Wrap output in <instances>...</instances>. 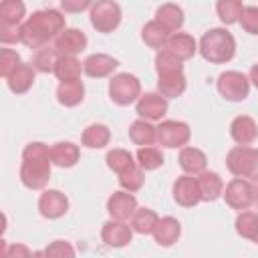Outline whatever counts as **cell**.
I'll return each mask as SVG.
<instances>
[{
  "label": "cell",
  "instance_id": "1",
  "mask_svg": "<svg viewBox=\"0 0 258 258\" xmlns=\"http://www.w3.org/2000/svg\"><path fill=\"white\" fill-rule=\"evenodd\" d=\"M62 30H64V16L58 10L54 8L38 10L32 16H28V20L22 24V44L40 50L48 40L52 38L56 40Z\"/></svg>",
  "mask_w": 258,
  "mask_h": 258
},
{
  "label": "cell",
  "instance_id": "2",
  "mask_svg": "<svg viewBox=\"0 0 258 258\" xmlns=\"http://www.w3.org/2000/svg\"><path fill=\"white\" fill-rule=\"evenodd\" d=\"M50 149L40 143H28L22 151L20 181L28 189H42L50 179Z\"/></svg>",
  "mask_w": 258,
  "mask_h": 258
},
{
  "label": "cell",
  "instance_id": "3",
  "mask_svg": "<svg viewBox=\"0 0 258 258\" xmlns=\"http://www.w3.org/2000/svg\"><path fill=\"white\" fill-rule=\"evenodd\" d=\"M198 50L206 60L214 64H222L232 60L236 52V40L232 32H228L226 28H212L202 36Z\"/></svg>",
  "mask_w": 258,
  "mask_h": 258
},
{
  "label": "cell",
  "instance_id": "4",
  "mask_svg": "<svg viewBox=\"0 0 258 258\" xmlns=\"http://www.w3.org/2000/svg\"><path fill=\"white\" fill-rule=\"evenodd\" d=\"M226 165L232 175L258 181V149L254 147H234L226 157Z\"/></svg>",
  "mask_w": 258,
  "mask_h": 258
},
{
  "label": "cell",
  "instance_id": "5",
  "mask_svg": "<svg viewBox=\"0 0 258 258\" xmlns=\"http://www.w3.org/2000/svg\"><path fill=\"white\" fill-rule=\"evenodd\" d=\"M109 97L113 103L125 107V105H131L135 101H139L141 97V83L135 75H129V73H119L111 79L109 83Z\"/></svg>",
  "mask_w": 258,
  "mask_h": 258
},
{
  "label": "cell",
  "instance_id": "6",
  "mask_svg": "<svg viewBox=\"0 0 258 258\" xmlns=\"http://www.w3.org/2000/svg\"><path fill=\"white\" fill-rule=\"evenodd\" d=\"M218 91L226 101H244L250 91V81L244 73L238 71H226L218 77Z\"/></svg>",
  "mask_w": 258,
  "mask_h": 258
},
{
  "label": "cell",
  "instance_id": "7",
  "mask_svg": "<svg viewBox=\"0 0 258 258\" xmlns=\"http://www.w3.org/2000/svg\"><path fill=\"white\" fill-rule=\"evenodd\" d=\"M121 22V8L113 0H103L91 6V24L99 32H113Z\"/></svg>",
  "mask_w": 258,
  "mask_h": 258
},
{
  "label": "cell",
  "instance_id": "8",
  "mask_svg": "<svg viewBox=\"0 0 258 258\" xmlns=\"http://www.w3.org/2000/svg\"><path fill=\"white\" fill-rule=\"evenodd\" d=\"M226 204L234 210H248L252 204H254V187L248 179H242V177H236L232 179L228 185H226V191L222 194Z\"/></svg>",
  "mask_w": 258,
  "mask_h": 258
},
{
  "label": "cell",
  "instance_id": "9",
  "mask_svg": "<svg viewBox=\"0 0 258 258\" xmlns=\"http://www.w3.org/2000/svg\"><path fill=\"white\" fill-rule=\"evenodd\" d=\"M189 135H191L189 125L183 123V121H163L157 127L159 145L169 147V149H173V147H181L183 149V145L189 141Z\"/></svg>",
  "mask_w": 258,
  "mask_h": 258
},
{
  "label": "cell",
  "instance_id": "10",
  "mask_svg": "<svg viewBox=\"0 0 258 258\" xmlns=\"http://www.w3.org/2000/svg\"><path fill=\"white\" fill-rule=\"evenodd\" d=\"M173 200L183 206V208H194L198 202H202L200 196V185H198V177L191 175H179L173 181Z\"/></svg>",
  "mask_w": 258,
  "mask_h": 258
},
{
  "label": "cell",
  "instance_id": "11",
  "mask_svg": "<svg viewBox=\"0 0 258 258\" xmlns=\"http://www.w3.org/2000/svg\"><path fill=\"white\" fill-rule=\"evenodd\" d=\"M87 48V36L79 28H64L54 40V50L58 56H75Z\"/></svg>",
  "mask_w": 258,
  "mask_h": 258
},
{
  "label": "cell",
  "instance_id": "12",
  "mask_svg": "<svg viewBox=\"0 0 258 258\" xmlns=\"http://www.w3.org/2000/svg\"><path fill=\"white\" fill-rule=\"evenodd\" d=\"M135 109L143 121H157L167 113V99L159 93H145L139 97Z\"/></svg>",
  "mask_w": 258,
  "mask_h": 258
},
{
  "label": "cell",
  "instance_id": "13",
  "mask_svg": "<svg viewBox=\"0 0 258 258\" xmlns=\"http://www.w3.org/2000/svg\"><path fill=\"white\" fill-rule=\"evenodd\" d=\"M38 210L44 218L48 220H56L60 216L67 214L69 210V200L62 191L58 189H46L40 194V200H38Z\"/></svg>",
  "mask_w": 258,
  "mask_h": 258
},
{
  "label": "cell",
  "instance_id": "14",
  "mask_svg": "<svg viewBox=\"0 0 258 258\" xmlns=\"http://www.w3.org/2000/svg\"><path fill=\"white\" fill-rule=\"evenodd\" d=\"M107 212L111 214L113 220L125 222L129 218H133V214L137 212V200L129 191H115L107 200Z\"/></svg>",
  "mask_w": 258,
  "mask_h": 258
},
{
  "label": "cell",
  "instance_id": "15",
  "mask_svg": "<svg viewBox=\"0 0 258 258\" xmlns=\"http://www.w3.org/2000/svg\"><path fill=\"white\" fill-rule=\"evenodd\" d=\"M101 238L107 246L111 248H123L131 242L133 238V230L129 224L125 222H119V220H109L103 224V230H101Z\"/></svg>",
  "mask_w": 258,
  "mask_h": 258
},
{
  "label": "cell",
  "instance_id": "16",
  "mask_svg": "<svg viewBox=\"0 0 258 258\" xmlns=\"http://www.w3.org/2000/svg\"><path fill=\"white\" fill-rule=\"evenodd\" d=\"M230 135H232V139H234L240 147H248V145L256 139L258 127H256V123H254L252 117L240 115V117H236V119L232 121V125H230Z\"/></svg>",
  "mask_w": 258,
  "mask_h": 258
},
{
  "label": "cell",
  "instance_id": "17",
  "mask_svg": "<svg viewBox=\"0 0 258 258\" xmlns=\"http://www.w3.org/2000/svg\"><path fill=\"white\" fill-rule=\"evenodd\" d=\"M165 50L171 52L173 56H177L179 60H187L196 54L198 50V42L191 34H185V32H175L169 36L167 44H165Z\"/></svg>",
  "mask_w": 258,
  "mask_h": 258
},
{
  "label": "cell",
  "instance_id": "18",
  "mask_svg": "<svg viewBox=\"0 0 258 258\" xmlns=\"http://www.w3.org/2000/svg\"><path fill=\"white\" fill-rule=\"evenodd\" d=\"M117 67H119V62H117L113 56H109V54H101V52L87 56V60L83 62V71H85L89 77H93V79L109 77Z\"/></svg>",
  "mask_w": 258,
  "mask_h": 258
},
{
  "label": "cell",
  "instance_id": "19",
  "mask_svg": "<svg viewBox=\"0 0 258 258\" xmlns=\"http://www.w3.org/2000/svg\"><path fill=\"white\" fill-rule=\"evenodd\" d=\"M179 167L187 173V175H200L206 171L208 159L204 155V151H200L198 147H183L179 151Z\"/></svg>",
  "mask_w": 258,
  "mask_h": 258
},
{
  "label": "cell",
  "instance_id": "20",
  "mask_svg": "<svg viewBox=\"0 0 258 258\" xmlns=\"http://www.w3.org/2000/svg\"><path fill=\"white\" fill-rule=\"evenodd\" d=\"M157 89H159V95L165 97V99L179 97V95L185 91V77H183V71L157 75Z\"/></svg>",
  "mask_w": 258,
  "mask_h": 258
},
{
  "label": "cell",
  "instance_id": "21",
  "mask_svg": "<svg viewBox=\"0 0 258 258\" xmlns=\"http://www.w3.org/2000/svg\"><path fill=\"white\" fill-rule=\"evenodd\" d=\"M198 185H200V196L202 202H214L222 196L224 191V181L216 171H204L198 175Z\"/></svg>",
  "mask_w": 258,
  "mask_h": 258
},
{
  "label": "cell",
  "instance_id": "22",
  "mask_svg": "<svg viewBox=\"0 0 258 258\" xmlns=\"http://www.w3.org/2000/svg\"><path fill=\"white\" fill-rule=\"evenodd\" d=\"M79 147L71 141H58L50 147V161L58 167H73L79 161Z\"/></svg>",
  "mask_w": 258,
  "mask_h": 258
},
{
  "label": "cell",
  "instance_id": "23",
  "mask_svg": "<svg viewBox=\"0 0 258 258\" xmlns=\"http://www.w3.org/2000/svg\"><path fill=\"white\" fill-rule=\"evenodd\" d=\"M179 234H181L179 222H177L175 218L167 216V218H161V220L157 222L155 232H153V238H155V242H157L159 246H171V244L177 242Z\"/></svg>",
  "mask_w": 258,
  "mask_h": 258
},
{
  "label": "cell",
  "instance_id": "24",
  "mask_svg": "<svg viewBox=\"0 0 258 258\" xmlns=\"http://www.w3.org/2000/svg\"><path fill=\"white\" fill-rule=\"evenodd\" d=\"M34 69H32V64H26V62H22L8 79H6V83H8V89L12 91V93H16V95H22V93H26L32 85H34Z\"/></svg>",
  "mask_w": 258,
  "mask_h": 258
},
{
  "label": "cell",
  "instance_id": "25",
  "mask_svg": "<svg viewBox=\"0 0 258 258\" xmlns=\"http://www.w3.org/2000/svg\"><path fill=\"white\" fill-rule=\"evenodd\" d=\"M155 20L169 32H175L183 24V10L177 4H163L155 12Z\"/></svg>",
  "mask_w": 258,
  "mask_h": 258
},
{
  "label": "cell",
  "instance_id": "26",
  "mask_svg": "<svg viewBox=\"0 0 258 258\" xmlns=\"http://www.w3.org/2000/svg\"><path fill=\"white\" fill-rule=\"evenodd\" d=\"M169 36H171V32L165 30L157 20L147 22V24L143 26V30H141V38H143V42H145L149 48H157V50H163V48H165Z\"/></svg>",
  "mask_w": 258,
  "mask_h": 258
},
{
  "label": "cell",
  "instance_id": "27",
  "mask_svg": "<svg viewBox=\"0 0 258 258\" xmlns=\"http://www.w3.org/2000/svg\"><path fill=\"white\" fill-rule=\"evenodd\" d=\"M129 139L135 145L149 147L153 141H157V127H153L149 121L139 119V121L131 123V127H129Z\"/></svg>",
  "mask_w": 258,
  "mask_h": 258
},
{
  "label": "cell",
  "instance_id": "28",
  "mask_svg": "<svg viewBox=\"0 0 258 258\" xmlns=\"http://www.w3.org/2000/svg\"><path fill=\"white\" fill-rule=\"evenodd\" d=\"M85 97V87L81 81H71V83H60L56 89V99L64 107H77Z\"/></svg>",
  "mask_w": 258,
  "mask_h": 258
},
{
  "label": "cell",
  "instance_id": "29",
  "mask_svg": "<svg viewBox=\"0 0 258 258\" xmlns=\"http://www.w3.org/2000/svg\"><path fill=\"white\" fill-rule=\"evenodd\" d=\"M109 139H111V131L103 123H93L83 131V145L89 149H101L109 143Z\"/></svg>",
  "mask_w": 258,
  "mask_h": 258
},
{
  "label": "cell",
  "instance_id": "30",
  "mask_svg": "<svg viewBox=\"0 0 258 258\" xmlns=\"http://www.w3.org/2000/svg\"><path fill=\"white\" fill-rule=\"evenodd\" d=\"M159 222V216L149 208H137V212L131 218V230L137 234H153L155 226Z\"/></svg>",
  "mask_w": 258,
  "mask_h": 258
},
{
  "label": "cell",
  "instance_id": "31",
  "mask_svg": "<svg viewBox=\"0 0 258 258\" xmlns=\"http://www.w3.org/2000/svg\"><path fill=\"white\" fill-rule=\"evenodd\" d=\"M81 62L75 56H58L54 75L60 83H71V81H81Z\"/></svg>",
  "mask_w": 258,
  "mask_h": 258
},
{
  "label": "cell",
  "instance_id": "32",
  "mask_svg": "<svg viewBox=\"0 0 258 258\" xmlns=\"http://www.w3.org/2000/svg\"><path fill=\"white\" fill-rule=\"evenodd\" d=\"M24 4L20 0H4L0 4V24L6 26H20V20L24 18Z\"/></svg>",
  "mask_w": 258,
  "mask_h": 258
},
{
  "label": "cell",
  "instance_id": "33",
  "mask_svg": "<svg viewBox=\"0 0 258 258\" xmlns=\"http://www.w3.org/2000/svg\"><path fill=\"white\" fill-rule=\"evenodd\" d=\"M105 161H107V167L113 169L117 175H121V173H125V171H129L131 167L137 165V163L133 161V155H131L127 149H111V151L107 153Z\"/></svg>",
  "mask_w": 258,
  "mask_h": 258
},
{
  "label": "cell",
  "instance_id": "34",
  "mask_svg": "<svg viewBox=\"0 0 258 258\" xmlns=\"http://www.w3.org/2000/svg\"><path fill=\"white\" fill-rule=\"evenodd\" d=\"M56 60H58V52H56L54 48L44 46V48H40V50L34 52L30 64H32V69H34L36 73H54Z\"/></svg>",
  "mask_w": 258,
  "mask_h": 258
},
{
  "label": "cell",
  "instance_id": "35",
  "mask_svg": "<svg viewBox=\"0 0 258 258\" xmlns=\"http://www.w3.org/2000/svg\"><path fill=\"white\" fill-rule=\"evenodd\" d=\"M216 10H218V16L224 24H234L240 20L244 4L240 0H220L216 4Z\"/></svg>",
  "mask_w": 258,
  "mask_h": 258
},
{
  "label": "cell",
  "instance_id": "36",
  "mask_svg": "<svg viewBox=\"0 0 258 258\" xmlns=\"http://www.w3.org/2000/svg\"><path fill=\"white\" fill-rule=\"evenodd\" d=\"M236 232L242 238L254 240L256 232H258V214L254 212H240L236 218Z\"/></svg>",
  "mask_w": 258,
  "mask_h": 258
},
{
  "label": "cell",
  "instance_id": "37",
  "mask_svg": "<svg viewBox=\"0 0 258 258\" xmlns=\"http://www.w3.org/2000/svg\"><path fill=\"white\" fill-rule=\"evenodd\" d=\"M137 163L145 171L157 169V167L163 165V155L155 147H139V151H137Z\"/></svg>",
  "mask_w": 258,
  "mask_h": 258
},
{
  "label": "cell",
  "instance_id": "38",
  "mask_svg": "<svg viewBox=\"0 0 258 258\" xmlns=\"http://www.w3.org/2000/svg\"><path fill=\"white\" fill-rule=\"evenodd\" d=\"M155 71H157V75H165V73H175V71H183V69H181V60L163 48L155 56Z\"/></svg>",
  "mask_w": 258,
  "mask_h": 258
},
{
  "label": "cell",
  "instance_id": "39",
  "mask_svg": "<svg viewBox=\"0 0 258 258\" xmlns=\"http://www.w3.org/2000/svg\"><path fill=\"white\" fill-rule=\"evenodd\" d=\"M20 64H22V60H20V54L16 50H12V48L0 50V77L8 79Z\"/></svg>",
  "mask_w": 258,
  "mask_h": 258
},
{
  "label": "cell",
  "instance_id": "40",
  "mask_svg": "<svg viewBox=\"0 0 258 258\" xmlns=\"http://www.w3.org/2000/svg\"><path fill=\"white\" fill-rule=\"evenodd\" d=\"M119 185H121L125 191H129V194L141 189V185H143V169L135 165V167H131L129 171L121 173V175H119Z\"/></svg>",
  "mask_w": 258,
  "mask_h": 258
},
{
  "label": "cell",
  "instance_id": "41",
  "mask_svg": "<svg viewBox=\"0 0 258 258\" xmlns=\"http://www.w3.org/2000/svg\"><path fill=\"white\" fill-rule=\"evenodd\" d=\"M46 258H75V248L67 240H54L44 248Z\"/></svg>",
  "mask_w": 258,
  "mask_h": 258
},
{
  "label": "cell",
  "instance_id": "42",
  "mask_svg": "<svg viewBox=\"0 0 258 258\" xmlns=\"http://www.w3.org/2000/svg\"><path fill=\"white\" fill-rule=\"evenodd\" d=\"M238 22L248 34H258V6H244Z\"/></svg>",
  "mask_w": 258,
  "mask_h": 258
},
{
  "label": "cell",
  "instance_id": "43",
  "mask_svg": "<svg viewBox=\"0 0 258 258\" xmlns=\"http://www.w3.org/2000/svg\"><path fill=\"white\" fill-rule=\"evenodd\" d=\"M0 258H32V254L24 244H10L8 246L6 242H2Z\"/></svg>",
  "mask_w": 258,
  "mask_h": 258
},
{
  "label": "cell",
  "instance_id": "44",
  "mask_svg": "<svg viewBox=\"0 0 258 258\" xmlns=\"http://www.w3.org/2000/svg\"><path fill=\"white\" fill-rule=\"evenodd\" d=\"M0 40L4 44L22 42V26H6V24H0Z\"/></svg>",
  "mask_w": 258,
  "mask_h": 258
},
{
  "label": "cell",
  "instance_id": "45",
  "mask_svg": "<svg viewBox=\"0 0 258 258\" xmlns=\"http://www.w3.org/2000/svg\"><path fill=\"white\" fill-rule=\"evenodd\" d=\"M91 6H93V4L87 2V0H83V2H69V0H62V2H60V8H62L64 12H81V10L91 8Z\"/></svg>",
  "mask_w": 258,
  "mask_h": 258
},
{
  "label": "cell",
  "instance_id": "46",
  "mask_svg": "<svg viewBox=\"0 0 258 258\" xmlns=\"http://www.w3.org/2000/svg\"><path fill=\"white\" fill-rule=\"evenodd\" d=\"M248 81H252V85L258 89V62H256V64H252L250 75H248Z\"/></svg>",
  "mask_w": 258,
  "mask_h": 258
},
{
  "label": "cell",
  "instance_id": "47",
  "mask_svg": "<svg viewBox=\"0 0 258 258\" xmlns=\"http://www.w3.org/2000/svg\"><path fill=\"white\" fill-rule=\"evenodd\" d=\"M32 258H46V256H44V250H38V252H32Z\"/></svg>",
  "mask_w": 258,
  "mask_h": 258
},
{
  "label": "cell",
  "instance_id": "48",
  "mask_svg": "<svg viewBox=\"0 0 258 258\" xmlns=\"http://www.w3.org/2000/svg\"><path fill=\"white\" fill-rule=\"evenodd\" d=\"M254 204H256V208H258V187H254Z\"/></svg>",
  "mask_w": 258,
  "mask_h": 258
},
{
  "label": "cell",
  "instance_id": "49",
  "mask_svg": "<svg viewBox=\"0 0 258 258\" xmlns=\"http://www.w3.org/2000/svg\"><path fill=\"white\" fill-rule=\"evenodd\" d=\"M252 242H256V244H258V232H256V238H254V240H252Z\"/></svg>",
  "mask_w": 258,
  "mask_h": 258
}]
</instances>
